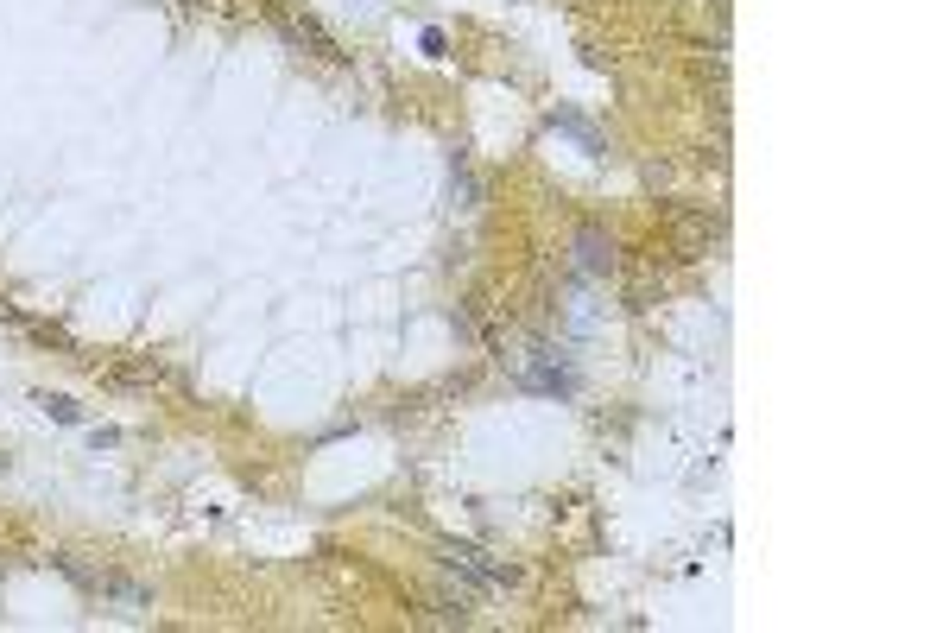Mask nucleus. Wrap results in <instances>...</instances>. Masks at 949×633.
<instances>
[{"mask_svg":"<svg viewBox=\"0 0 949 633\" xmlns=\"http://www.w3.org/2000/svg\"><path fill=\"white\" fill-rule=\"evenodd\" d=\"M272 20H279V32H285L291 45H311L317 57H342V45H336V38H329V32L311 20V13H279V7H272Z\"/></svg>","mask_w":949,"mask_h":633,"instance_id":"nucleus-2","label":"nucleus"},{"mask_svg":"<svg viewBox=\"0 0 949 633\" xmlns=\"http://www.w3.org/2000/svg\"><path fill=\"white\" fill-rule=\"evenodd\" d=\"M437 557H444V571H456V577H469V583H494V589H513V583H520V564L487 557L481 545H444Z\"/></svg>","mask_w":949,"mask_h":633,"instance_id":"nucleus-1","label":"nucleus"},{"mask_svg":"<svg viewBox=\"0 0 949 633\" xmlns=\"http://www.w3.org/2000/svg\"><path fill=\"white\" fill-rule=\"evenodd\" d=\"M89 444H96V450H114V444H121V431H114V425H96V431H89Z\"/></svg>","mask_w":949,"mask_h":633,"instance_id":"nucleus-6","label":"nucleus"},{"mask_svg":"<svg viewBox=\"0 0 949 633\" xmlns=\"http://www.w3.org/2000/svg\"><path fill=\"white\" fill-rule=\"evenodd\" d=\"M96 596H108V602H121L127 614H139V608H153V589H146V583H133V577H114V571H102V583H96Z\"/></svg>","mask_w":949,"mask_h":633,"instance_id":"nucleus-3","label":"nucleus"},{"mask_svg":"<svg viewBox=\"0 0 949 633\" xmlns=\"http://www.w3.org/2000/svg\"><path fill=\"white\" fill-rule=\"evenodd\" d=\"M424 51H430V57H450V38H444V32L430 26V32H424Z\"/></svg>","mask_w":949,"mask_h":633,"instance_id":"nucleus-7","label":"nucleus"},{"mask_svg":"<svg viewBox=\"0 0 949 633\" xmlns=\"http://www.w3.org/2000/svg\"><path fill=\"white\" fill-rule=\"evenodd\" d=\"M32 405H38L45 418H57V425H83V405L63 399V393H32Z\"/></svg>","mask_w":949,"mask_h":633,"instance_id":"nucleus-5","label":"nucleus"},{"mask_svg":"<svg viewBox=\"0 0 949 633\" xmlns=\"http://www.w3.org/2000/svg\"><path fill=\"white\" fill-rule=\"evenodd\" d=\"M576 260L582 272H614V241L602 229H576Z\"/></svg>","mask_w":949,"mask_h":633,"instance_id":"nucleus-4","label":"nucleus"}]
</instances>
